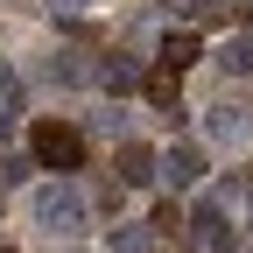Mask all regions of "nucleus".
<instances>
[{"label": "nucleus", "instance_id": "f257e3e1", "mask_svg": "<svg viewBox=\"0 0 253 253\" xmlns=\"http://www.w3.org/2000/svg\"><path fill=\"white\" fill-rule=\"evenodd\" d=\"M36 225L49 239H78L84 232V190L78 183H42L36 190Z\"/></svg>", "mask_w": 253, "mask_h": 253}, {"label": "nucleus", "instance_id": "f03ea898", "mask_svg": "<svg viewBox=\"0 0 253 253\" xmlns=\"http://www.w3.org/2000/svg\"><path fill=\"white\" fill-rule=\"evenodd\" d=\"M36 162L78 169V162H84V134H78V126H63V120H42V126H36Z\"/></svg>", "mask_w": 253, "mask_h": 253}, {"label": "nucleus", "instance_id": "7ed1b4c3", "mask_svg": "<svg viewBox=\"0 0 253 253\" xmlns=\"http://www.w3.org/2000/svg\"><path fill=\"white\" fill-rule=\"evenodd\" d=\"M155 176H169V190H190V183H204V155L190 141H176L169 155H155Z\"/></svg>", "mask_w": 253, "mask_h": 253}, {"label": "nucleus", "instance_id": "20e7f679", "mask_svg": "<svg viewBox=\"0 0 253 253\" xmlns=\"http://www.w3.org/2000/svg\"><path fill=\"white\" fill-rule=\"evenodd\" d=\"M197 239L211 246V253H232V218H225V197H211V204H197Z\"/></svg>", "mask_w": 253, "mask_h": 253}, {"label": "nucleus", "instance_id": "39448f33", "mask_svg": "<svg viewBox=\"0 0 253 253\" xmlns=\"http://www.w3.org/2000/svg\"><path fill=\"white\" fill-rule=\"evenodd\" d=\"M204 134L232 148V141H246V134H253V120H246L239 106H211V113H204Z\"/></svg>", "mask_w": 253, "mask_h": 253}, {"label": "nucleus", "instance_id": "423d86ee", "mask_svg": "<svg viewBox=\"0 0 253 253\" xmlns=\"http://www.w3.org/2000/svg\"><path fill=\"white\" fill-rule=\"evenodd\" d=\"M120 183H126V190H141V183H155V148H141V141H126V148H120Z\"/></svg>", "mask_w": 253, "mask_h": 253}, {"label": "nucleus", "instance_id": "0eeeda50", "mask_svg": "<svg viewBox=\"0 0 253 253\" xmlns=\"http://www.w3.org/2000/svg\"><path fill=\"white\" fill-rule=\"evenodd\" d=\"M148 106H155V113H169V120H183V99H176V71L148 78Z\"/></svg>", "mask_w": 253, "mask_h": 253}, {"label": "nucleus", "instance_id": "6e6552de", "mask_svg": "<svg viewBox=\"0 0 253 253\" xmlns=\"http://www.w3.org/2000/svg\"><path fill=\"white\" fill-rule=\"evenodd\" d=\"M204 49H197V36H162V71H190Z\"/></svg>", "mask_w": 253, "mask_h": 253}, {"label": "nucleus", "instance_id": "1a4fd4ad", "mask_svg": "<svg viewBox=\"0 0 253 253\" xmlns=\"http://www.w3.org/2000/svg\"><path fill=\"white\" fill-rule=\"evenodd\" d=\"M218 63H225L232 78H253V36H232L225 49H218Z\"/></svg>", "mask_w": 253, "mask_h": 253}, {"label": "nucleus", "instance_id": "9d476101", "mask_svg": "<svg viewBox=\"0 0 253 253\" xmlns=\"http://www.w3.org/2000/svg\"><path fill=\"white\" fill-rule=\"evenodd\" d=\"M106 246H113V253H155V232H148V225H113Z\"/></svg>", "mask_w": 253, "mask_h": 253}, {"label": "nucleus", "instance_id": "9b49d317", "mask_svg": "<svg viewBox=\"0 0 253 253\" xmlns=\"http://www.w3.org/2000/svg\"><path fill=\"white\" fill-rule=\"evenodd\" d=\"M99 78H106V91H134V84H141V63H126V56H106V71H99Z\"/></svg>", "mask_w": 253, "mask_h": 253}, {"label": "nucleus", "instance_id": "f8f14e48", "mask_svg": "<svg viewBox=\"0 0 253 253\" xmlns=\"http://www.w3.org/2000/svg\"><path fill=\"white\" fill-rule=\"evenodd\" d=\"M28 169H36L28 155H0V190H21V183H28Z\"/></svg>", "mask_w": 253, "mask_h": 253}, {"label": "nucleus", "instance_id": "ddd939ff", "mask_svg": "<svg viewBox=\"0 0 253 253\" xmlns=\"http://www.w3.org/2000/svg\"><path fill=\"white\" fill-rule=\"evenodd\" d=\"M49 78H56V84H78L84 63H78V56H49Z\"/></svg>", "mask_w": 253, "mask_h": 253}, {"label": "nucleus", "instance_id": "4468645a", "mask_svg": "<svg viewBox=\"0 0 253 253\" xmlns=\"http://www.w3.org/2000/svg\"><path fill=\"white\" fill-rule=\"evenodd\" d=\"M225 7H232V0H190V14H204V21H211V14H225Z\"/></svg>", "mask_w": 253, "mask_h": 253}, {"label": "nucleus", "instance_id": "2eb2a0df", "mask_svg": "<svg viewBox=\"0 0 253 253\" xmlns=\"http://www.w3.org/2000/svg\"><path fill=\"white\" fill-rule=\"evenodd\" d=\"M63 7H84V0H63Z\"/></svg>", "mask_w": 253, "mask_h": 253}, {"label": "nucleus", "instance_id": "dca6fc26", "mask_svg": "<svg viewBox=\"0 0 253 253\" xmlns=\"http://www.w3.org/2000/svg\"><path fill=\"white\" fill-rule=\"evenodd\" d=\"M246 211H253V190H246Z\"/></svg>", "mask_w": 253, "mask_h": 253}]
</instances>
